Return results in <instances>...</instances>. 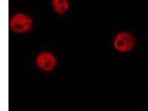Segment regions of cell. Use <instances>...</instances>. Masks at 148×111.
Wrapping results in <instances>:
<instances>
[{
    "label": "cell",
    "mask_w": 148,
    "mask_h": 111,
    "mask_svg": "<svg viewBox=\"0 0 148 111\" xmlns=\"http://www.w3.org/2000/svg\"><path fill=\"white\" fill-rule=\"evenodd\" d=\"M34 20L26 13L18 12L10 16L9 20V29L16 34H24L28 32L34 25Z\"/></svg>",
    "instance_id": "6da1fadb"
},
{
    "label": "cell",
    "mask_w": 148,
    "mask_h": 111,
    "mask_svg": "<svg viewBox=\"0 0 148 111\" xmlns=\"http://www.w3.org/2000/svg\"><path fill=\"white\" fill-rule=\"evenodd\" d=\"M136 43V38L131 33L126 31L116 34L113 40V47L116 51L125 53L132 51Z\"/></svg>",
    "instance_id": "7a4b0ae2"
},
{
    "label": "cell",
    "mask_w": 148,
    "mask_h": 111,
    "mask_svg": "<svg viewBox=\"0 0 148 111\" xmlns=\"http://www.w3.org/2000/svg\"><path fill=\"white\" fill-rule=\"evenodd\" d=\"M58 60L56 56L49 51L39 53L35 59V64L39 69L45 72H51L56 68Z\"/></svg>",
    "instance_id": "3957f363"
},
{
    "label": "cell",
    "mask_w": 148,
    "mask_h": 111,
    "mask_svg": "<svg viewBox=\"0 0 148 111\" xmlns=\"http://www.w3.org/2000/svg\"><path fill=\"white\" fill-rule=\"evenodd\" d=\"M51 4L55 12L60 15L67 12L70 6L69 0H51Z\"/></svg>",
    "instance_id": "277c9868"
}]
</instances>
